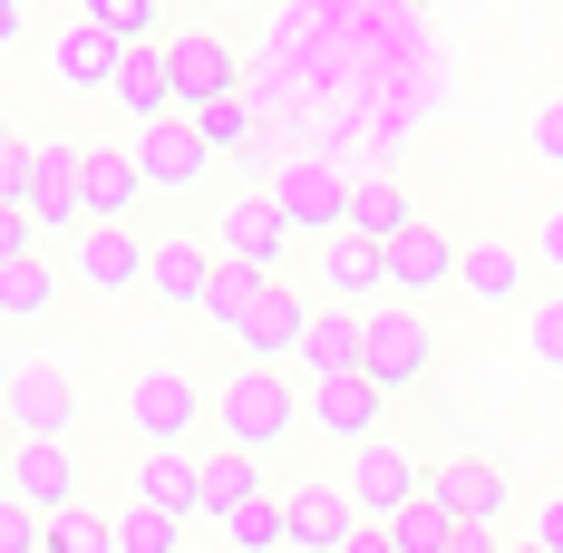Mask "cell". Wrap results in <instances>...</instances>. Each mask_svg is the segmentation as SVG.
<instances>
[{"instance_id": "1", "label": "cell", "mask_w": 563, "mask_h": 553, "mask_svg": "<svg viewBox=\"0 0 563 553\" xmlns=\"http://www.w3.org/2000/svg\"><path fill=\"white\" fill-rule=\"evenodd\" d=\"M291 418H301V398H291V379H282V369H263V360L224 369V388H214V428H224V446L263 456V446L291 438Z\"/></svg>"}, {"instance_id": "2", "label": "cell", "mask_w": 563, "mask_h": 553, "mask_svg": "<svg viewBox=\"0 0 563 553\" xmlns=\"http://www.w3.org/2000/svg\"><path fill=\"white\" fill-rule=\"evenodd\" d=\"M263 195H273L282 214H291V233H311V243L350 233V166H331V156H282Z\"/></svg>"}, {"instance_id": "3", "label": "cell", "mask_w": 563, "mask_h": 553, "mask_svg": "<svg viewBox=\"0 0 563 553\" xmlns=\"http://www.w3.org/2000/svg\"><path fill=\"white\" fill-rule=\"evenodd\" d=\"M340 486H350V505H360V524H398L408 505L428 496V466H418L398 438H369V446H350Z\"/></svg>"}, {"instance_id": "4", "label": "cell", "mask_w": 563, "mask_h": 553, "mask_svg": "<svg viewBox=\"0 0 563 553\" xmlns=\"http://www.w3.org/2000/svg\"><path fill=\"white\" fill-rule=\"evenodd\" d=\"M205 418H214V388H195L185 369H146V379L126 388V428H136V446H185Z\"/></svg>"}, {"instance_id": "5", "label": "cell", "mask_w": 563, "mask_h": 553, "mask_svg": "<svg viewBox=\"0 0 563 553\" xmlns=\"http://www.w3.org/2000/svg\"><path fill=\"white\" fill-rule=\"evenodd\" d=\"M428 369H438V331L418 321V301H379L369 311V379L389 388V398H408Z\"/></svg>"}, {"instance_id": "6", "label": "cell", "mask_w": 563, "mask_h": 553, "mask_svg": "<svg viewBox=\"0 0 563 553\" xmlns=\"http://www.w3.org/2000/svg\"><path fill=\"white\" fill-rule=\"evenodd\" d=\"M291 214H282L273 195H233L224 204V223H214V253L224 263H243V273H263V281H282V263H291Z\"/></svg>"}, {"instance_id": "7", "label": "cell", "mask_w": 563, "mask_h": 553, "mask_svg": "<svg viewBox=\"0 0 563 553\" xmlns=\"http://www.w3.org/2000/svg\"><path fill=\"white\" fill-rule=\"evenodd\" d=\"M10 505H30V515H78V446H58V438H20L10 446Z\"/></svg>"}, {"instance_id": "8", "label": "cell", "mask_w": 563, "mask_h": 553, "mask_svg": "<svg viewBox=\"0 0 563 553\" xmlns=\"http://www.w3.org/2000/svg\"><path fill=\"white\" fill-rule=\"evenodd\" d=\"M214 281H224V253H214V233H156L146 291H156L166 311H205V301H214Z\"/></svg>"}, {"instance_id": "9", "label": "cell", "mask_w": 563, "mask_h": 553, "mask_svg": "<svg viewBox=\"0 0 563 553\" xmlns=\"http://www.w3.org/2000/svg\"><path fill=\"white\" fill-rule=\"evenodd\" d=\"M146 263H156V233H136V223H88L68 243V273L88 281V291H136Z\"/></svg>"}, {"instance_id": "10", "label": "cell", "mask_w": 563, "mask_h": 553, "mask_svg": "<svg viewBox=\"0 0 563 553\" xmlns=\"http://www.w3.org/2000/svg\"><path fill=\"white\" fill-rule=\"evenodd\" d=\"M166 68L185 108H214V98H243V58L224 49V30H166Z\"/></svg>"}, {"instance_id": "11", "label": "cell", "mask_w": 563, "mask_h": 553, "mask_svg": "<svg viewBox=\"0 0 563 553\" xmlns=\"http://www.w3.org/2000/svg\"><path fill=\"white\" fill-rule=\"evenodd\" d=\"M311 428L340 438V446L389 438V388L369 379V369H350V379H311Z\"/></svg>"}, {"instance_id": "12", "label": "cell", "mask_w": 563, "mask_h": 553, "mask_svg": "<svg viewBox=\"0 0 563 553\" xmlns=\"http://www.w3.org/2000/svg\"><path fill=\"white\" fill-rule=\"evenodd\" d=\"M301 340H311V311H301V291H291V281H263V301L233 321V350H243V360H263V369L301 360Z\"/></svg>"}, {"instance_id": "13", "label": "cell", "mask_w": 563, "mask_h": 553, "mask_svg": "<svg viewBox=\"0 0 563 553\" xmlns=\"http://www.w3.org/2000/svg\"><path fill=\"white\" fill-rule=\"evenodd\" d=\"M311 273H321V291H331L340 311H360V301L389 291V243H369V233H331V243H311Z\"/></svg>"}, {"instance_id": "14", "label": "cell", "mask_w": 563, "mask_h": 553, "mask_svg": "<svg viewBox=\"0 0 563 553\" xmlns=\"http://www.w3.org/2000/svg\"><path fill=\"white\" fill-rule=\"evenodd\" d=\"M456 263H466V243L438 233V223H408L389 243V301H428V291H448Z\"/></svg>"}, {"instance_id": "15", "label": "cell", "mask_w": 563, "mask_h": 553, "mask_svg": "<svg viewBox=\"0 0 563 553\" xmlns=\"http://www.w3.org/2000/svg\"><path fill=\"white\" fill-rule=\"evenodd\" d=\"M10 428L20 438H78V388H68V369H10Z\"/></svg>"}, {"instance_id": "16", "label": "cell", "mask_w": 563, "mask_h": 553, "mask_svg": "<svg viewBox=\"0 0 563 553\" xmlns=\"http://www.w3.org/2000/svg\"><path fill=\"white\" fill-rule=\"evenodd\" d=\"M428 486H438V505H448L456 524H506V466L496 456H456V466H428Z\"/></svg>"}, {"instance_id": "17", "label": "cell", "mask_w": 563, "mask_h": 553, "mask_svg": "<svg viewBox=\"0 0 563 553\" xmlns=\"http://www.w3.org/2000/svg\"><path fill=\"white\" fill-rule=\"evenodd\" d=\"M136 166H146L156 195H185V185H205L214 146L195 136V117H166V126H146V136H136Z\"/></svg>"}, {"instance_id": "18", "label": "cell", "mask_w": 563, "mask_h": 553, "mask_svg": "<svg viewBox=\"0 0 563 553\" xmlns=\"http://www.w3.org/2000/svg\"><path fill=\"white\" fill-rule=\"evenodd\" d=\"M126 486H136V505H156V515H205V456H185V446H146Z\"/></svg>"}, {"instance_id": "19", "label": "cell", "mask_w": 563, "mask_h": 553, "mask_svg": "<svg viewBox=\"0 0 563 553\" xmlns=\"http://www.w3.org/2000/svg\"><path fill=\"white\" fill-rule=\"evenodd\" d=\"M360 534V505H350V486H291V553H340Z\"/></svg>"}, {"instance_id": "20", "label": "cell", "mask_w": 563, "mask_h": 553, "mask_svg": "<svg viewBox=\"0 0 563 553\" xmlns=\"http://www.w3.org/2000/svg\"><path fill=\"white\" fill-rule=\"evenodd\" d=\"M301 369H311V379H350V369H369V311H311Z\"/></svg>"}, {"instance_id": "21", "label": "cell", "mask_w": 563, "mask_h": 553, "mask_svg": "<svg viewBox=\"0 0 563 553\" xmlns=\"http://www.w3.org/2000/svg\"><path fill=\"white\" fill-rule=\"evenodd\" d=\"M108 98H117L126 117H136V126H166V117H185L166 49H126V68H117V88H108Z\"/></svg>"}, {"instance_id": "22", "label": "cell", "mask_w": 563, "mask_h": 553, "mask_svg": "<svg viewBox=\"0 0 563 553\" xmlns=\"http://www.w3.org/2000/svg\"><path fill=\"white\" fill-rule=\"evenodd\" d=\"M78 166H88V214H98V223H126V214H136L146 166H136L126 146H78Z\"/></svg>"}, {"instance_id": "23", "label": "cell", "mask_w": 563, "mask_h": 553, "mask_svg": "<svg viewBox=\"0 0 563 553\" xmlns=\"http://www.w3.org/2000/svg\"><path fill=\"white\" fill-rule=\"evenodd\" d=\"M49 68L68 78V88H117V68H126V49H117L98 20H68L58 30V49H49Z\"/></svg>"}, {"instance_id": "24", "label": "cell", "mask_w": 563, "mask_h": 553, "mask_svg": "<svg viewBox=\"0 0 563 553\" xmlns=\"http://www.w3.org/2000/svg\"><path fill=\"white\" fill-rule=\"evenodd\" d=\"M418 223V204H408V185H398L389 166L379 175H350V233H369V243H398Z\"/></svg>"}, {"instance_id": "25", "label": "cell", "mask_w": 563, "mask_h": 553, "mask_svg": "<svg viewBox=\"0 0 563 553\" xmlns=\"http://www.w3.org/2000/svg\"><path fill=\"white\" fill-rule=\"evenodd\" d=\"M224 544L233 553H291V496L263 486L253 505H233V515H224Z\"/></svg>"}, {"instance_id": "26", "label": "cell", "mask_w": 563, "mask_h": 553, "mask_svg": "<svg viewBox=\"0 0 563 553\" xmlns=\"http://www.w3.org/2000/svg\"><path fill=\"white\" fill-rule=\"evenodd\" d=\"M263 486H273V476H263L243 446H214V456H205V515H214V524H224L233 505H253ZM282 496H291V486H282Z\"/></svg>"}, {"instance_id": "27", "label": "cell", "mask_w": 563, "mask_h": 553, "mask_svg": "<svg viewBox=\"0 0 563 553\" xmlns=\"http://www.w3.org/2000/svg\"><path fill=\"white\" fill-rule=\"evenodd\" d=\"M456 281H466L476 301H515V291H525V253L496 243V233H476V243H466V263H456Z\"/></svg>"}, {"instance_id": "28", "label": "cell", "mask_w": 563, "mask_h": 553, "mask_svg": "<svg viewBox=\"0 0 563 553\" xmlns=\"http://www.w3.org/2000/svg\"><path fill=\"white\" fill-rule=\"evenodd\" d=\"M49 301H58V281L40 253H20V263H0V321L10 331H30V321H49Z\"/></svg>"}, {"instance_id": "29", "label": "cell", "mask_w": 563, "mask_h": 553, "mask_svg": "<svg viewBox=\"0 0 563 553\" xmlns=\"http://www.w3.org/2000/svg\"><path fill=\"white\" fill-rule=\"evenodd\" d=\"M78 20H98L117 49H166V20H156V0H78Z\"/></svg>"}, {"instance_id": "30", "label": "cell", "mask_w": 563, "mask_h": 553, "mask_svg": "<svg viewBox=\"0 0 563 553\" xmlns=\"http://www.w3.org/2000/svg\"><path fill=\"white\" fill-rule=\"evenodd\" d=\"M117 553H195V544H185V515H156V505L126 496V515H117Z\"/></svg>"}, {"instance_id": "31", "label": "cell", "mask_w": 563, "mask_h": 553, "mask_svg": "<svg viewBox=\"0 0 563 553\" xmlns=\"http://www.w3.org/2000/svg\"><path fill=\"white\" fill-rule=\"evenodd\" d=\"M185 117H195V136L214 146V166H224V156H253V108H243V98H214V108H185Z\"/></svg>"}, {"instance_id": "32", "label": "cell", "mask_w": 563, "mask_h": 553, "mask_svg": "<svg viewBox=\"0 0 563 553\" xmlns=\"http://www.w3.org/2000/svg\"><path fill=\"white\" fill-rule=\"evenodd\" d=\"M389 534H398V553H448V544H456V515L438 505V486H428V496L408 505V515H398Z\"/></svg>"}, {"instance_id": "33", "label": "cell", "mask_w": 563, "mask_h": 553, "mask_svg": "<svg viewBox=\"0 0 563 553\" xmlns=\"http://www.w3.org/2000/svg\"><path fill=\"white\" fill-rule=\"evenodd\" d=\"M40 166H49V146L10 136V146H0V204H30V195H40Z\"/></svg>"}, {"instance_id": "34", "label": "cell", "mask_w": 563, "mask_h": 553, "mask_svg": "<svg viewBox=\"0 0 563 553\" xmlns=\"http://www.w3.org/2000/svg\"><path fill=\"white\" fill-rule=\"evenodd\" d=\"M49 553H117V524L78 505V515H58V524H49Z\"/></svg>"}, {"instance_id": "35", "label": "cell", "mask_w": 563, "mask_h": 553, "mask_svg": "<svg viewBox=\"0 0 563 553\" xmlns=\"http://www.w3.org/2000/svg\"><path fill=\"white\" fill-rule=\"evenodd\" d=\"M253 301H263V273H243V263H224V281H214V301H205V321H243V311H253Z\"/></svg>"}, {"instance_id": "36", "label": "cell", "mask_w": 563, "mask_h": 553, "mask_svg": "<svg viewBox=\"0 0 563 553\" xmlns=\"http://www.w3.org/2000/svg\"><path fill=\"white\" fill-rule=\"evenodd\" d=\"M0 553H49V515H30V505L0 496Z\"/></svg>"}, {"instance_id": "37", "label": "cell", "mask_w": 563, "mask_h": 553, "mask_svg": "<svg viewBox=\"0 0 563 553\" xmlns=\"http://www.w3.org/2000/svg\"><path fill=\"white\" fill-rule=\"evenodd\" d=\"M525 136H534L544 166H563V88H554V98H534V126H525Z\"/></svg>"}, {"instance_id": "38", "label": "cell", "mask_w": 563, "mask_h": 553, "mask_svg": "<svg viewBox=\"0 0 563 553\" xmlns=\"http://www.w3.org/2000/svg\"><path fill=\"white\" fill-rule=\"evenodd\" d=\"M534 360L563 369V291H554V301H534Z\"/></svg>"}, {"instance_id": "39", "label": "cell", "mask_w": 563, "mask_h": 553, "mask_svg": "<svg viewBox=\"0 0 563 553\" xmlns=\"http://www.w3.org/2000/svg\"><path fill=\"white\" fill-rule=\"evenodd\" d=\"M534 263H544V273L563 281V204H554V214H544V223H534Z\"/></svg>"}, {"instance_id": "40", "label": "cell", "mask_w": 563, "mask_h": 553, "mask_svg": "<svg viewBox=\"0 0 563 553\" xmlns=\"http://www.w3.org/2000/svg\"><path fill=\"white\" fill-rule=\"evenodd\" d=\"M534 544L563 553V486H554V496H534Z\"/></svg>"}, {"instance_id": "41", "label": "cell", "mask_w": 563, "mask_h": 553, "mask_svg": "<svg viewBox=\"0 0 563 553\" xmlns=\"http://www.w3.org/2000/svg\"><path fill=\"white\" fill-rule=\"evenodd\" d=\"M448 553H506V534H496V524H456Z\"/></svg>"}, {"instance_id": "42", "label": "cell", "mask_w": 563, "mask_h": 553, "mask_svg": "<svg viewBox=\"0 0 563 553\" xmlns=\"http://www.w3.org/2000/svg\"><path fill=\"white\" fill-rule=\"evenodd\" d=\"M340 553H398V534H389V524H360V534H350Z\"/></svg>"}, {"instance_id": "43", "label": "cell", "mask_w": 563, "mask_h": 553, "mask_svg": "<svg viewBox=\"0 0 563 553\" xmlns=\"http://www.w3.org/2000/svg\"><path fill=\"white\" fill-rule=\"evenodd\" d=\"M506 553H544V544H506Z\"/></svg>"}, {"instance_id": "44", "label": "cell", "mask_w": 563, "mask_h": 553, "mask_svg": "<svg viewBox=\"0 0 563 553\" xmlns=\"http://www.w3.org/2000/svg\"><path fill=\"white\" fill-rule=\"evenodd\" d=\"M224 10H253V0H224Z\"/></svg>"}]
</instances>
